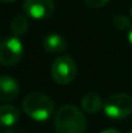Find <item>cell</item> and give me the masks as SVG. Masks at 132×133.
I'll use <instances>...</instances> for the list:
<instances>
[{
  "label": "cell",
  "instance_id": "cell-10",
  "mask_svg": "<svg viewBox=\"0 0 132 133\" xmlns=\"http://www.w3.org/2000/svg\"><path fill=\"white\" fill-rule=\"evenodd\" d=\"M102 99L98 94L96 93H87L82 98V107L86 112L89 114H96L102 109Z\"/></svg>",
  "mask_w": 132,
  "mask_h": 133
},
{
  "label": "cell",
  "instance_id": "cell-6",
  "mask_svg": "<svg viewBox=\"0 0 132 133\" xmlns=\"http://www.w3.org/2000/svg\"><path fill=\"white\" fill-rule=\"evenodd\" d=\"M23 12L26 16L34 19H44L53 14L54 1L53 0H25Z\"/></svg>",
  "mask_w": 132,
  "mask_h": 133
},
{
  "label": "cell",
  "instance_id": "cell-7",
  "mask_svg": "<svg viewBox=\"0 0 132 133\" xmlns=\"http://www.w3.org/2000/svg\"><path fill=\"white\" fill-rule=\"evenodd\" d=\"M20 92L18 83L14 78L4 75L0 76V101H12Z\"/></svg>",
  "mask_w": 132,
  "mask_h": 133
},
{
  "label": "cell",
  "instance_id": "cell-14",
  "mask_svg": "<svg viewBox=\"0 0 132 133\" xmlns=\"http://www.w3.org/2000/svg\"><path fill=\"white\" fill-rule=\"evenodd\" d=\"M101 133H119L117 129H106V131H104V132Z\"/></svg>",
  "mask_w": 132,
  "mask_h": 133
},
{
  "label": "cell",
  "instance_id": "cell-9",
  "mask_svg": "<svg viewBox=\"0 0 132 133\" xmlns=\"http://www.w3.org/2000/svg\"><path fill=\"white\" fill-rule=\"evenodd\" d=\"M43 48L48 53H61L66 49V42L57 34H49L43 39Z\"/></svg>",
  "mask_w": 132,
  "mask_h": 133
},
{
  "label": "cell",
  "instance_id": "cell-19",
  "mask_svg": "<svg viewBox=\"0 0 132 133\" xmlns=\"http://www.w3.org/2000/svg\"><path fill=\"white\" fill-rule=\"evenodd\" d=\"M128 133H132V131H131V132H128Z\"/></svg>",
  "mask_w": 132,
  "mask_h": 133
},
{
  "label": "cell",
  "instance_id": "cell-12",
  "mask_svg": "<svg viewBox=\"0 0 132 133\" xmlns=\"http://www.w3.org/2000/svg\"><path fill=\"white\" fill-rule=\"evenodd\" d=\"M113 25L119 31H124L127 29H131V26H132L131 19L127 16H123V14H117L114 17V19H113Z\"/></svg>",
  "mask_w": 132,
  "mask_h": 133
},
{
  "label": "cell",
  "instance_id": "cell-15",
  "mask_svg": "<svg viewBox=\"0 0 132 133\" xmlns=\"http://www.w3.org/2000/svg\"><path fill=\"white\" fill-rule=\"evenodd\" d=\"M128 40H130V43L132 45V29H131V31H130V34H128Z\"/></svg>",
  "mask_w": 132,
  "mask_h": 133
},
{
  "label": "cell",
  "instance_id": "cell-5",
  "mask_svg": "<svg viewBox=\"0 0 132 133\" xmlns=\"http://www.w3.org/2000/svg\"><path fill=\"white\" fill-rule=\"evenodd\" d=\"M23 54V45L17 36L5 38L0 42V63L13 66L20 62Z\"/></svg>",
  "mask_w": 132,
  "mask_h": 133
},
{
  "label": "cell",
  "instance_id": "cell-3",
  "mask_svg": "<svg viewBox=\"0 0 132 133\" xmlns=\"http://www.w3.org/2000/svg\"><path fill=\"white\" fill-rule=\"evenodd\" d=\"M105 114L111 119H124L132 114V96L127 93H115L104 103Z\"/></svg>",
  "mask_w": 132,
  "mask_h": 133
},
{
  "label": "cell",
  "instance_id": "cell-8",
  "mask_svg": "<svg viewBox=\"0 0 132 133\" xmlns=\"http://www.w3.org/2000/svg\"><path fill=\"white\" fill-rule=\"evenodd\" d=\"M20 119V110L13 105L0 106V125L12 127Z\"/></svg>",
  "mask_w": 132,
  "mask_h": 133
},
{
  "label": "cell",
  "instance_id": "cell-2",
  "mask_svg": "<svg viewBox=\"0 0 132 133\" xmlns=\"http://www.w3.org/2000/svg\"><path fill=\"white\" fill-rule=\"evenodd\" d=\"M22 109L29 118L36 122H44L49 119L53 114L54 105L47 94L40 92H33L23 98Z\"/></svg>",
  "mask_w": 132,
  "mask_h": 133
},
{
  "label": "cell",
  "instance_id": "cell-11",
  "mask_svg": "<svg viewBox=\"0 0 132 133\" xmlns=\"http://www.w3.org/2000/svg\"><path fill=\"white\" fill-rule=\"evenodd\" d=\"M29 29V21L25 16H16L10 22V31L14 34V36H22L27 32Z\"/></svg>",
  "mask_w": 132,
  "mask_h": 133
},
{
  "label": "cell",
  "instance_id": "cell-16",
  "mask_svg": "<svg viewBox=\"0 0 132 133\" xmlns=\"http://www.w3.org/2000/svg\"><path fill=\"white\" fill-rule=\"evenodd\" d=\"M0 1H3V3H13L16 0H0Z\"/></svg>",
  "mask_w": 132,
  "mask_h": 133
},
{
  "label": "cell",
  "instance_id": "cell-4",
  "mask_svg": "<svg viewBox=\"0 0 132 133\" xmlns=\"http://www.w3.org/2000/svg\"><path fill=\"white\" fill-rule=\"evenodd\" d=\"M51 75L57 84L65 85L71 83L77 75V65L74 59L69 56H61L56 58L51 67Z\"/></svg>",
  "mask_w": 132,
  "mask_h": 133
},
{
  "label": "cell",
  "instance_id": "cell-1",
  "mask_svg": "<svg viewBox=\"0 0 132 133\" xmlns=\"http://www.w3.org/2000/svg\"><path fill=\"white\" fill-rule=\"evenodd\" d=\"M54 127L58 133H83L86 131L87 122L78 107L65 105L54 116Z\"/></svg>",
  "mask_w": 132,
  "mask_h": 133
},
{
  "label": "cell",
  "instance_id": "cell-18",
  "mask_svg": "<svg viewBox=\"0 0 132 133\" xmlns=\"http://www.w3.org/2000/svg\"><path fill=\"white\" fill-rule=\"evenodd\" d=\"M131 17H132V8H131Z\"/></svg>",
  "mask_w": 132,
  "mask_h": 133
},
{
  "label": "cell",
  "instance_id": "cell-17",
  "mask_svg": "<svg viewBox=\"0 0 132 133\" xmlns=\"http://www.w3.org/2000/svg\"><path fill=\"white\" fill-rule=\"evenodd\" d=\"M5 133H14L13 131H8V132H5Z\"/></svg>",
  "mask_w": 132,
  "mask_h": 133
},
{
  "label": "cell",
  "instance_id": "cell-13",
  "mask_svg": "<svg viewBox=\"0 0 132 133\" xmlns=\"http://www.w3.org/2000/svg\"><path fill=\"white\" fill-rule=\"evenodd\" d=\"M84 1H86V4H87L88 6L97 9V8H102V6H105L110 0H84Z\"/></svg>",
  "mask_w": 132,
  "mask_h": 133
}]
</instances>
